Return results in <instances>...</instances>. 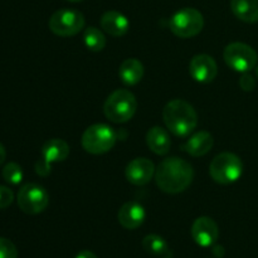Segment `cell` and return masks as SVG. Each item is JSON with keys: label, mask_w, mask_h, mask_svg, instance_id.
<instances>
[{"label": "cell", "mask_w": 258, "mask_h": 258, "mask_svg": "<svg viewBox=\"0 0 258 258\" xmlns=\"http://www.w3.org/2000/svg\"><path fill=\"white\" fill-rule=\"evenodd\" d=\"M194 178L193 166L180 158L164 159L155 170L159 189L169 194H178L188 189Z\"/></svg>", "instance_id": "cell-1"}, {"label": "cell", "mask_w": 258, "mask_h": 258, "mask_svg": "<svg viewBox=\"0 0 258 258\" xmlns=\"http://www.w3.org/2000/svg\"><path fill=\"white\" fill-rule=\"evenodd\" d=\"M166 127L178 138H186L198 125V115L190 103L175 98L169 101L163 110Z\"/></svg>", "instance_id": "cell-2"}, {"label": "cell", "mask_w": 258, "mask_h": 258, "mask_svg": "<svg viewBox=\"0 0 258 258\" xmlns=\"http://www.w3.org/2000/svg\"><path fill=\"white\" fill-rule=\"evenodd\" d=\"M138 110V101L128 90H116L111 93L103 105V113L115 123L127 122Z\"/></svg>", "instance_id": "cell-3"}, {"label": "cell", "mask_w": 258, "mask_h": 258, "mask_svg": "<svg viewBox=\"0 0 258 258\" xmlns=\"http://www.w3.org/2000/svg\"><path fill=\"white\" fill-rule=\"evenodd\" d=\"M243 173L242 160L233 153H221L212 160L209 174L219 184H232L238 180Z\"/></svg>", "instance_id": "cell-4"}, {"label": "cell", "mask_w": 258, "mask_h": 258, "mask_svg": "<svg viewBox=\"0 0 258 258\" xmlns=\"http://www.w3.org/2000/svg\"><path fill=\"white\" fill-rule=\"evenodd\" d=\"M116 133L112 127L105 123H95L86 128L82 135V146L87 153L101 155L115 146Z\"/></svg>", "instance_id": "cell-5"}, {"label": "cell", "mask_w": 258, "mask_h": 258, "mask_svg": "<svg viewBox=\"0 0 258 258\" xmlns=\"http://www.w3.org/2000/svg\"><path fill=\"white\" fill-rule=\"evenodd\" d=\"M169 27L173 34L179 38L196 37L203 29L204 18L194 8H183L171 17Z\"/></svg>", "instance_id": "cell-6"}, {"label": "cell", "mask_w": 258, "mask_h": 258, "mask_svg": "<svg viewBox=\"0 0 258 258\" xmlns=\"http://www.w3.org/2000/svg\"><path fill=\"white\" fill-rule=\"evenodd\" d=\"M223 58L228 67L241 73L253 70L258 60L256 50L251 45L241 42H234L227 45L224 48Z\"/></svg>", "instance_id": "cell-7"}, {"label": "cell", "mask_w": 258, "mask_h": 258, "mask_svg": "<svg viewBox=\"0 0 258 258\" xmlns=\"http://www.w3.org/2000/svg\"><path fill=\"white\" fill-rule=\"evenodd\" d=\"M85 15L78 10L60 9L49 18V29L59 37H72L78 34L85 27Z\"/></svg>", "instance_id": "cell-8"}, {"label": "cell", "mask_w": 258, "mask_h": 258, "mask_svg": "<svg viewBox=\"0 0 258 258\" xmlns=\"http://www.w3.org/2000/svg\"><path fill=\"white\" fill-rule=\"evenodd\" d=\"M18 206L29 216L42 213L49 203V194L42 185L35 183H28L18 191Z\"/></svg>", "instance_id": "cell-9"}, {"label": "cell", "mask_w": 258, "mask_h": 258, "mask_svg": "<svg viewBox=\"0 0 258 258\" xmlns=\"http://www.w3.org/2000/svg\"><path fill=\"white\" fill-rule=\"evenodd\" d=\"M191 237L198 246L212 247L219 237L218 226L209 217H199L191 226Z\"/></svg>", "instance_id": "cell-10"}, {"label": "cell", "mask_w": 258, "mask_h": 258, "mask_svg": "<svg viewBox=\"0 0 258 258\" xmlns=\"http://www.w3.org/2000/svg\"><path fill=\"white\" fill-rule=\"evenodd\" d=\"M190 76L199 83H209L217 77L218 66L213 57L208 54H198L193 57L189 64Z\"/></svg>", "instance_id": "cell-11"}, {"label": "cell", "mask_w": 258, "mask_h": 258, "mask_svg": "<svg viewBox=\"0 0 258 258\" xmlns=\"http://www.w3.org/2000/svg\"><path fill=\"white\" fill-rule=\"evenodd\" d=\"M155 166L146 158H136L127 164L125 170L126 179L134 185H145L153 179Z\"/></svg>", "instance_id": "cell-12"}, {"label": "cell", "mask_w": 258, "mask_h": 258, "mask_svg": "<svg viewBox=\"0 0 258 258\" xmlns=\"http://www.w3.org/2000/svg\"><path fill=\"white\" fill-rule=\"evenodd\" d=\"M145 209L138 202H127L120 208L117 219L126 229H136L145 221Z\"/></svg>", "instance_id": "cell-13"}, {"label": "cell", "mask_w": 258, "mask_h": 258, "mask_svg": "<svg viewBox=\"0 0 258 258\" xmlns=\"http://www.w3.org/2000/svg\"><path fill=\"white\" fill-rule=\"evenodd\" d=\"M101 27L112 37H122L130 29V22L122 13L110 10L101 17Z\"/></svg>", "instance_id": "cell-14"}, {"label": "cell", "mask_w": 258, "mask_h": 258, "mask_svg": "<svg viewBox=\"0 0 258 258\" xmlns=\"http://www.w3.org/2000/svg\"><path fill=\"white\" fill-rule=\"evenodd\" d=\"M213 144L214 139L212 134H209L208 131H198L186 140L183 145V150L194 158H199L208 154L213 148Z\"/></svg>", "instance_id": "cell-15"}, {"label": "cell", "mask_w": 258, "mask_h": 258, "mask_svg": "<svg viewBox=\"0 0 258 258\" xmlns=\"http://www.w3.org/2000/svg\"><path fill=\"white\" fill-rule=\"evenodd\" d=\"M146 144L154 154L165 155L170 150V136L166 130L159 127V126H154L146 134Z\"/></svg>", "instance_id": "cell-16"}, {"label": "cell", "mask_w": 258, "mask_h": 258, "mask_svg": "<svg viewBox=\"0 0 258 258\" xmlns=\"http://www.w3.org/2000/svg\"><path fill=\"white\" fill-rule=\"evenodd\" d=\"M70 155V146L62 139H50L42 146V156L47 163L63 161Z\"/></svg>", "instance_id": "cell-17"}, {"label": "cell", "mask_w": 258, "mask_h": 258, "mask_svg": "<svg viewBox=\"0 0 258 258\" xmlns=\"http://www.w3.org/2000/svg\"><path fill=\"white\" fill-rule=\"evenodd\" d=\"M118 76L126 86L138 85L144 77L143 63L136 58H127L121 63Z\"/></svg>", "instance_id": "cell-18"}, {"label": "cell", "mask_w": 258, "mask_h": 258, "mask_svg": "<svg viewBox=\"0 0 258 258\" xmlns=\"http://www.w3.org/2000/svg\"><path fill=\"white\" fill-rule=\"evenodd\" d=\"M231 9L242 22H258V0H231Z\"/></svg>", "instance_id": "cell-19"}, {"label": "cell", "mask_w": 258, "mask_h": 258, "mask_svg": "<svg viewBox=\"0 0 258 258\" xmlns=\"http://www.w3.org/2000/svg\"><path fill=\"white\" fill-rule=\"evenodd\" d=\"M143 247L146 253L153 254V256H164L169 252L166 241L158 234H148L143 239Z\"/></svg>", "instance_id": "cell-20"}, {"label": "cell", "mask_w": 258, "mask_h": 258, "mask_svg": "<svg viewBox=\"0 0 258 258\" xmlns=\"http://www.w3.org/2000/svg\"><path fill=\"white\" fill-rule=\"evenodd\" d=\"M86 47L92 52H101L106 47V37L98 28L88 27L83 34Z\"/></svg>", "instance_id": "cell-21"}, {"label": "cell", "mask_w": 258, "mask_h": 258, "mask_svg": "<svg viewBox=\"0 0 258 258\" xmlns=\"http://www.w3.org/2000/svg\"><path fill=\"white\" fill-rule=\"evenodd\" d=\"M2 175L7 183L12 185H18L23 180V169L19 164L9 163L4 166Z\"/></svg>", "instance_id": "cell-22"}, {"label": "cell", "mask_w": 258, "mask_h": 258, "mask_svg": "<svg viewBox=\"0 0 258 258\" xmlns=\"http://www.w3.org/2000/svg\"><path fill=\"white\" fill-rule=\"evenodd\" d=\"M0 258H18V249L10 239L0 237Z\"/></svg>", "instance_id": "cell-23"}, {"label": "cell", "mask_w": 258, "mask_h": 258, "mask_svg": "<svg viewBox=\"0 0 258 258\" xmlns=\"http://www.w3.org/2000/svg\"><path fill=\"white\" fill-rule=\"evenodd\" d=\"M14 194L8 186L0 185V209H7L13 203Z\"/></svg>", "instance_id": "cell-24"}, {"label": "cell", "mask_w": 258, "mask_h": 258, "mask_svg": "<svg viewBox=\"0 0 258 258\" xmlns=\"http://www.w3.org/2000/svg\"><path fill=\"white\" fill-rule=\"evenodd\" d=\"M239 86H241V88L243 91L249 92V91H253L254 87H256V81H254L253 76H251L248 72H246L242 75L241 78H239Z\"/></svg>", "instance_id": "cell-25"}, {"label": "cell", "mask_w": 258, "mask_h": 258, "mask_svg": "<svg viewBox=\"0 0 258 258\" xmlns=\"http://www.w3.org/2000/svg\"><path fill=\"white\" fill-rule=\"evenodd\" d=\"M50 169H52V164L47 163L44 159H40L35 163V173L40 176H48L50 174Z\"/></svg>", "instance_id": "cell-26"}, {"label": "cell", "mask_w": 258, "mask_h": 258, "mask_svg": "<svg viewBox=\"0 0 258 258\" xmlns=\"http://www.w3.org/2000/svg\"><path fill=\"white\" fill-rule=\"evenodd\" d=\"M76 258H97V256L91 251H81Z\"/></svg>", "instance_id": "cell-27"}, {"label": "cell", "mask_w": 258, "mask_h": 258, "mask_svg": "<svg viewBox=\"0 0 258 258\" xmlns=\"http://www.w3.org/2000/svg\"><path fill=\"white\" fill-rule=\"evenodd\" d=\"M5 158H7V150H5V148L3 144H0V165L4 163Z\"/></svg>", "instance_id": "cell-28"}, {"label": "cell", "mask_w": 258, "mask_h": 258, "mask_svg": "<svg viewBox=\"0 0 258 258\" xmlns=\"http://www.w3.org/2000/svg\"><path fill=\"white\" fill-rule=\"evenodd\" d=\"M68 2H72V3H78V2H82V0H68Z\"/></svg>", "instance_id": "cell-29"}, {"label": "cell", "mask_w": 258, "mask_h": 258, "mask_svg": "<svg viewBox=\"0 0 258 258\" xmlns=\"http://www.w3.org/2000/svg\"><path fill=\"white\" fill-rule=\"evenodd\" d=\"M256 75H257V78H258V67H257V70H256Z\"/></svg>", "instance_id": "cell-30"}]
</instances>
